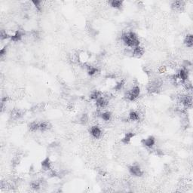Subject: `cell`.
Returning a JSON list of instances; mask_svg holds the SVG:
<instances>
[{"label":"cell","mask_w":193,"mask_h":193,"mask_svg":"<svg viewBox=\"0 0 193 193\" xmlns=\"http://www.w3.org/2000/svg\"><path fill=\"white\" fill-rule=\"evenodd\" d=\"M121 39L123 43L128 48H134L137 47L140 44V41L139 39L138 35L133 31L123 33L121 36Z\"/></svg>","instance_id":"6da1fadb"},{"label":"cell","mask_w":193,"mask_h":193,"mask_svg":"<svg viewBox=\"0 0 193 193\" xmlns=\"http://www.w3.org/2000/svg\"><path fill=\"white\" fill-rule=\"evenodd\" d=\"M140 94V88L138 85H135L130 91H128L124 94V97L128 100L132 102L136 100L139 98Z\"/></svg>","instance_id":"7a4b0ae2"},{"label":"cell","mask_w":193,"mask_h":193,"mask_svg":"<svg viewBox=\"0 0 193 193\" xmlns=\"http://www.w3.org/2000/svg\"><path fill=\"white\" fill-rule=\"evenodd\" d=\"M128 171L133 176L136 177H140L143 175V170L141 169L140 167L138 165H132L128 167Z\"/></svg>","instance_id":"3957f363"},{"label":"cell","mask_w":193,"mask_h":193,"mask_svg":"<svg viewBox=\"0 0 193 193\" xmlns=\"http://www.w3.org/2000/svg\"><path fill=\"white\" fill-rule=\"evenodd\" d=\"M176 76H177L178 80L181 81V82L184 83L187 82L189 77V69L187 68L183 67L178 71L176 73Z\"/></svg>","instance_id":"277c9868"},{"label":"cell","mask_w":193,"mask_h":193,"mask_svg":"<svg viewBox=\"0 0 193 193\" xmlns=\"http://www.w3.org/2000/svg\"><path fill=\"white\" fill-rule=\"evenodd\" d=\"M179 102L186 109L191 108L192 106V98L189 95H183L179 97Z\"/></svg>","instance_id":"5b68a950"},{"label":"cell","mask_w":193,"mask_h":193,"mask_svg":"<svg viewBox=\"0 0 193 193\" xmlns=\"http://www.w3.org/2000/svg\"><path fill=\"white\" fill-rule=\"evenodd\" d=\"M155 142H156V140L153 136H149L148 137L141 140L140 141L141 144L143 145V146L148 148V149H152L155 144Z\"/></svg>","instance_id":"8992f818"},{"label":"cell","mask_w":193,"mask_h":193,"mask_svg":"<svg viewBox=\"0 0 193 193\" xmlns=\"http://www.w3.org/2000/svg\"><path fill=\"white\" fill-rule=\"evenodd\" d=\"M161 83L159 81H153L147 87V90L150 93H158L161 90Z\"/></svg>","instance_id":"52a82bcc"},{"label":"cell","mask_w":193,"mask_h":193,"mask_svg":"<svg viewBox=\"0 0 193 193\" xmlns=\"http://www.w3.org/2000/svg\"><path fill=\"white\" fill-rule=\"evenodd\" d=\"M89 132L94 139H99L102 135V131L98 125H94L91 127V128L89 129Z\"/></svg>","instance_id":"ba28073f"},{"label":"cell","mask_w":193,"mask_h":193,"mask_svg":"<svg viewBox=\"0 0 193 193\" xmlns=\"http://www.w3.org/2000/svg\"><path fill=\"white\" fill-rule=\"evenodd\" d=\"M51 165H52V163L51 161L50 158L48 156L46 157L41 162V167L44 171H50L51 170Z\"/></svg>","instance_id":"9c48e42d"},{"label":"cell","mask_w":193,"mask_h":193,"mask_svg":"<svg viewBox=\"0 0 193 193\" xmlns=\"http://www.w3.org/2000/svg\"><path fill=\"white\" fill-rule=\"evenodd\" d=\"M24 33L23 30H17L14 32V33L11 35L10 39L11 41L14 42H20V41L22 40V38L24 36Z\"/></svg>","instance_id":"30bf717a"},{"label":"cell","mask_w":193,"mask_h":193,"mask_svg":"<svg viewBox=\"0 0 193 193\" xmlns=\"http://www.w3.org/2000/svg\"><path fill=\"white\" fill-rule=\"evenodd\" d=\"M136 134L133 131H129V132H127L124 134V136L123 137L122 139L121 140V142L124 145H128L131 143V140L134 137Z\"/></svg>","instance_id":"8fae6325"},{"label":"cell","mask_w":193,"mask_h":193,"mask_svg":"<svg viewBox=\"0 0 193 193\" xmlns=\"http://www.w3.org/2000/svg\"><path fill=\"white\" fill-rule=\"evenodd\" d=\"M96 106L97 107H98L99 109H103V108H105L108 104V100L106 99L105 97H100L98 99L96 100Z\"/></svg>","instance_id":"7c38bea8"},{"label":"cell","mask_w":193,"mask_h":193,"mask_svg":"<svg viewBox=\"0 0 193 193\" xmlns=\"http://www.w3.org/2000/svg\"><path fill=\"white\" fill-rule=\"evenodd\" d=\"M185 7V2L183 1H175L171 4V8L174 11L181 12L183 10Z\"/></svg>","instance_id":"4fadbf2b"},{"label":"cell","mask_w":193,"mask_h":193,"mask_svg":"<svg viewBox=\"0 0 193 193\" xmlns=\"http://www.w3.org/2000/svg\"><path fill=\"white\" fill-rule=\"evenodd\" d=\"M144 54V48L140 46L132 49V55L136 57H140Z\"/></svg>","instance_id":"5bb4252c"},{"label":"cell","mask_w":193,"mask_h":193,"mask_svg":"<svg viewBox=\"0 0 193 193\" xmlns=\"http://www.w3.org/2000/svg\"><path fill=\"white\" fill-rule=\"evenodd\" d=\"M183 43L186 47L192 48L193 46V35L192 34H187L185 37L184 40H183Z\"/></svg>","instance_id":"9a60e30c"},{"label":"cell","mask_w":193,"mask_h":193,"mask_svg":"<svg viewBox=\"0 0 193 193\" xmlns=\"http://www.w3.org/2000/svg\"><path fill=\"white\" fill-rule=\"evenodd\" d=\"M108 4L112 8L116 9H121L123 7V2L119 1V0H111V1L108 2Z\"/></svg>","instance_id":"2e32d148"},{"label":"cell","mask_w":193,"mask_h":193,"mask_svg":"<svg viewBox=\"0 0 193 193\" xmlns=\"http://www.w3.org/2000/svg\"><path fill=\"white\" fill-rule=\"evenodd\" d=\"M51 128V125L48 121H42L39 123V131L42 132L48 131Z\"/></svg>","instance_id":"e0dca14e"},{"label":"cell","mask_w":193,"mask_h":193,"mask_svg":"<svg viewBox=\"0 0 193 193\" xmlns=\"http://www.w3.org/2000/svg\"><path fill=\"white\" fill-rule=\"evenodd\" d=\"M86 70H87V74H88L89 76H94L95 74H97L99 71L98 67H96L94 66H91V65H87L86 66Z\"/></svg>","instance_id":"ac0fdd59"},{"label":"cell","mask_w":193,"mask_h":193,"mask_svg":"<svg viewBox=\"0 0 193 193\" xmlns=\"http://www.w3.org/2000/svg\"><path fill=\"white\" fill-rule=\"evenodd\" d=\"M140 116L137 111H131L128 114V119L132 121H138L140 120Z\"/></svg>","instance_id":"d6986e66"},{"label":"cell","mask_w":193,"mask_h":193,"mask_svg":"<svg viewBox=\"0 0 193 193\" xmlns=\"http://www.w3.org/2000/svg\"><path fill=\"white\" fill-rule=\"evenodd\" d=\"M124 85H125V81H124V79H122V80L116 82V84L115 85V86L113 87V90L116 91H120L124 88Z\"/></svg>","instance_id":"ffe728a7"},{"label":"cell","mask_w":193,"mask_h":193,"mask_svg":"<svg viewBox=\"0 0 193 193\" xmlns=\"http://www.w3.org/2000/svg\"><path fill=\"white\" fill-rule=\"evenodd\" d=\"M29 130L31 132H36L39 131V123L36 121H33L29 124Z\"/></svg>","instance_id":"44dd1931"},{"label":"cell","mask_w":193,"mask_h":193,"mask_svg":"<svg viewBox=\"0 0 193 193\" xmlns=\"http://www.w3.org/2000/svg\"><path fill=\"white\" fill-rule=\"evenodd\" d=\"M101 96H103V93L101 91H98V90H94L90 94V98L91 100H96L98 99Z\"/></svg>","instance_id":"7402d4cb"},{"label":"cell","mask_w":193,"mask_h":193,"mask_svg":"<svg viewBox=\"0 0 193 193\" xmlns=\"http://www.w3.org/2000/svg\"><path fill=\"white\" fill-rule=\"evenodd\" d=\"M100 116V118L103 121H109L111 119V118H112V113L110 112H109V111H106V112L101 113Z\"/></svg>","instance_id":"603a6c76"},{"label":"cell","mask_w":193,"mask_h":193,"mask_svg":"<svg viewBox=\"0 0 193 193\" xmlns=\"http://www.w3.org/2000/svg\"><path fill=\"white\" fill-rule=\"evenodd\" d=\"M41 186H42V183L40 181H39V180H35V181H33L30 183L31 188L34 190L40 189Z\"/></svg>","instance_id":"cb8c5ba5"},{"label":"cell","mask_w":193,"mask_h":193,"mask_svg":"<svg viewBox=\"0 0 193 193\" xmlns=\"http://www.w3.org/2000/svg\"><path fill=\"white\" fill-rule=\"evenodd\" d=\"M12 116L14 119H19L20 118H21L23 116V113L20 110H19V109H15V110H14L12 112Z\"/></svg>","instance_id":"d4e9b609"},{"label":"cell","mask_w":193,"mask_h":193,"mask_svg":"<svg viewBox=\"0 0 193 193\" xmlns=\"http://www.w3.org/2000/svg\"><path fill=\"white\" fill-rule=\"evenodd\" d=\"M31 3L33 4V5L35 6V8L36 9L37 11H39V12L42 11V1H39V0H33V1L31 2Z\"/></svg>","instance_id":"484cf974"},{"label":"cell","mask_w":193,"mask_h":193,"mask_svg":"<svg viewBox=\"0 0 193 193\" xmlns=\"http://www.w3.org/2000/svg\"><path fill=\"white\" fill-rule=\"evenodd\" d=\"M88 116H87V114H86V113H84V114H82V116H81L80 119H79V121H80L81 124H85L88 121Z\"/></svg>","instance_id":"4316f807"},{"label":"cell","mask_w":193,"mask_h":193,"mask_svg":"<svg viewBox=\"0 0 193 193\" xmlns=\"http://www.w3.org/2000/svg\"><path fill=\"white\" fill-rule=\"evenodd\" d=\"M10 36H11V35H9V34L7 33L5 30L1 31V36L0 37H1V39H2V40H5V39H10Z\"/></svg>","instance_id":"83f0119b"},{"label":"cell","mask_w":193,"mask_h":193,"mask_svg":"<svg viewBox=\"0 0 193 193\" xmlns=\"http://www.w3.org/2000/svg\"><path fill=\"white\" fill-rule=\"evenodd\" d=\"M155 153L156 155H158V156L159 157H161L162 155H164V152H163V150H159V149H157V150H155Z\"/></svg>","instance_id":"f1b7e54d"},{"label":"cell","mask_w":193,"mask_h":193,"mask_svg":"<svg viewBox=\"0 0 193 193\" xmlns=\"http://www.w3.org/2000/svg\"><path fill=\"white\" fill-rule=\"evenodd\" d=\"M6 51H7V47L5 46V47L2 48V49H1V51H0V55H1V57H3L6 54Z\"/></svg>","instance_id":"f546056e"}]
</instances>
